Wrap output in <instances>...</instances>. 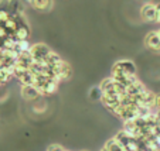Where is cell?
Wrapping results in <instances>:
<instances>
[{"instance_id": "30bf717a", "label": "cell", "mask_w": 160, "mask_h": 151, "mask_svg": "<svg viewBox=\"0 0 160 151\" xmlns=\"http://www.w3.org/2000/svg\"><path fill=\"white\" fill-rule=\"evenodd\" d=\"M72 76V68L68 62L64 61L62 65H61V72H60V81H67Z\"/></svg>"}, {"instance_id": "52a82bcc", "label": "cell", "mask_w": 160, "mask_h": 151, "mask_svg": "<svg viewBox=\"0 0 160 151\" xmlns=\"http://www.w3.org/2000/svg\"><path fill=\"white\" fill-rule=\"evenodd\" d=\"M28 37H30V27H28V24H24V26H18L13 38L16 41H26V40H28Z\"/></svg>"}, {"instance_id": "d6986e66", "label": "cell", "mask_w": 160, "mask_h": 151, "mask_svg": "<svg viewBox=\"0 0 160 151\" xmlns=\"http://www.w3.org/2000/svg\"><path fill=\"white\" fill-rule=\"evenodd\" d=\"M157 33H159V35H160V28H159V31H157Z\"/></svg>"}, {"instance_id": "6da1fadb", "label": "cell", "mask_w": 160, "mask_h": 151, "mask_svg": "<svg viewBox=\"0 0 160 151\" xmlns=\"http://www.w3.org/2000/svg\"><path fill=\"white\" fill-rule=\"evenodd\" d=\"M112 78L136 76V65L130 59H119L112 67Z\"/></svg>"}, {"instance_id": "9c48e42d", "label": "cell", "mask_w": 160, "mask_h": 151, "mask_svg": "<svg viewBox=\"0 0 160 151\" xmlns=\"http://www.w3.org/2000/svg\"><path fill=\"white\" fill-rule=\"evenodd\" d=\"M103 148H106L108 151H126V150H125V147L121 144V143L118 141V140L115 139V137H112V139H109L108 141L105 143Z\"/></svg>"}, {"instance_id": "ac0fdd59", "label": "cell", "mask_w": 160, "mask_h": 151, "mask_svg": "<svg viewBox=\"0 0 160 151\" xmlns=\"http://www.w3.org/2000/svg\"><path fill=\"white\" fill-rule=\"evenodd\" d=\"M140 2H148V3H149V0H140Z\"/></svg>"}, {"instance_id": "3957f363", "label": "cell", "mask_w": 160, "mask_h": 151, "mask_svg": "<svg viewBox=\"0 0 160 151\" xmlns=\"http://www.w3.org/2000/svg\"><path fill=\"white\" fill-rule=\"evenodd\" d=\"M145 47L153 52H160V35L157 31H149L146 34Z\"/></svg>"}, {"instance_id": "5b68a950", "label": "cell", "mask_w": 160, "mask_h": 151, "mask_svg": "<svg viewBox=\"0 0 160 151\" xmlns=\"http://www.w3.org/2000/svg\"><path fill=\"white\" fill-rule=\"evenodd\" d=\"M40 91L36 86H21V96L27 100H34L40 96Z\"/></svg>"}, {"instance_id": "2e32d148", "label": "cell", "mask_w": 160, "mask_h": 151, "mask_svg": "<svg viewBox=\"0 0 160 151\" xmlns=\"http://www.w3.org/2000/svg\"><path fill=\"white\" fill-rule=\"evenodd\" d=\"M101 151H108V150H106V148H103V147H102V150H101Z\"/></svg>"}, {"instance_id": "9a60e30c", "label": "cell", "mask_w": 160, "mask_h": 151, "mask_svg": "<svg viewBox=\"0 0 160 151\" xmlns=\"http://www.w3.org/2000/svg\"><path fill=\"white\" fill-rule=\"evenodd\" d=\"M154 4H156V10L157 12H160V3H154Z\"/></svg>"}, {"instance_id": "5bb4252c", "label": "cell", "mask_w": 160, "mask_h": 151, "mask_svg": "<svg viewBox=\"0 0 160 151\" xmlns=\"http://www.w3.org/2000/svg\"><path fill=\"white\" fill-rule=\"evenodd\" d=\"M156 23L160 24V12H157V18H156Z\"/></svg>"}, {"instance_id": "7c38bea8", "label": "cell", "mask_w": 160, "mask_h": 151, "mask_svg": "<svg viewBox=\"0 0 160 151\" xmlns=\"http://www.w3.org/2000/svg\"><path fill=\"white\" fill-rule=\"evenodd\" d=\"M47 151H67V150L60 144H51V145H48Z\"/></svg>"}, {"instance_id": "e0dca14e", "label": "cell", "mask_w": 160, "mask_h": 151, "mask_svg": "<svg viewBox=\"0 0 160 151\" xmlns=\"http://www.w3.org/2000/svg\"><path fill=\"white\" fill-rule=\"evenodd\" d=\"M0 86H3V82H2V81H0Z\"/></svg>"}, {"instance_id": "ffe728a7", "label": "cell", "mask_w": 160, "mask_h": 151, "mask_svg": "<svg viewBox=\"0 0 160 151\" xmlns=\"http://www.w3.org/2000/svg\"><path fill=\"white\" fill-rule=\"evenodd\" d=\"M82 151H87V150H82Z\"/></svg>"}, {"instance_id": "7a4b0ae2", "label": "cell", "mask_w": 160, "mask_h": 151, "mask_svg": "<svg viewBox=\"0 0 160 151\" xmlns=\"http://www.w3.org/2000/svg\"><path fill=\"white\" fill-rule=\"evenodd\" d=\"M51 50H50L48 45H45L42 42H37V44H33L30 48V54L33 57V59L36 62H41V64H45V58L48 57L51 54Z\"/></svg>"}, {"instance_id": "277c9868", "label": "cell", "mask_w": 160, "mask_h": 151, "mask_svg": "<svg viewBox=\"0 0 160 151\" xmlns=\"http://www.w3.org/2000/svg\"><path fill=\"white\" fill-rule=\"evenodd\" d=\"M140 16L146 23H156L157 18V10L154 3H146L143 4V7L140 9Z\"/></svg>"}, {"instance_id": "4fadbf2b", "label": "cell", "mask_w": 160, "mask_h": 151, "mask_svg": "<svg viewBox=\"0 0 160 151\" xmlns=\"http://www.w3.org/2000/svg\"><path fill=\"white\" fill-rule=\"evenodd\" d=\"M154 109L160 110V93H156V102H154Z\"/></svg>"}, {"instance_id": "ba28073f", "label": "cell", "mask_w": 160, "mask_h": 151, "mask_svg": "<svg viewBox=\"0 0 160 151\" xmlns=\"http://www.w3.org/2000/svg\"><path fill=\"white\" fill-rule=\"evenodd\" d=\"M62 62L64 59L58 54H55V52H51L48 57L45 58V65L50 68H60L62 65Z\"/></svg>"}, {"instance_id": "8fae6325", "label": "cell", "mask_w": 160, "mask_h": 151, "mask_svg": "<svg viewBox=\"0 0 160 151\" xmlns=\"http://www.w3.org/2000/svg\"><path fill=\"white\" fill-rule=\"evenodd\" d=\"M89 97L92 100H101L102 99V92H101L99 86H95V88H92L89 91Z\"/></svg>"}, {"instance_id": "8992f818", "label": "cell", "mask_w": 160, "mask_h": 151, "mask_svg": "<svg viewBox=\"0 0 160 151\" xmlns=\"http://www.w3.org/2000/svg\"><path fill=\"white\" fill-rule=\"evenodd\" d=\"M28 3L38 12H48L52 7V0H28Z\"/></svg>"}]
</instances>
